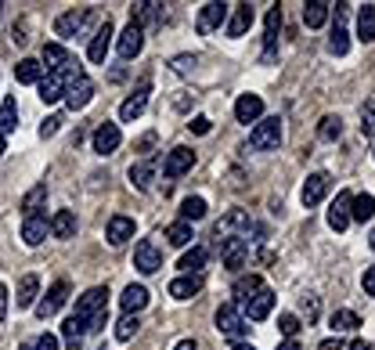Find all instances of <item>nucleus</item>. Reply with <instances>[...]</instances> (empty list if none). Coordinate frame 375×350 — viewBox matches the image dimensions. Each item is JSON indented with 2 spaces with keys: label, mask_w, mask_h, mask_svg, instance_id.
<instances>
[{
  "label": "nucleus",
  "mask_w": 375,
  "mask_h": 350,
  "mask_svg": "<svg viewBox=\"0 0 375 350\" xmlns=\"http://www.w3.org/2000/svg\"><path fill=\"white\" fill-rule=\"evenodd\" d=\"M228 22V4H216V0H209V4H202L199 18H195V29L206 37V33H216Z\"/></svg>",
  "instance_id": "1a4fd4ad"
},
{
  "label": "nucleus",
  "mask_w": 375,
  "mask_h": 350,
  "mask_svg": "<svg viewBox=\"0 0 375 350\" xmlns=\"http://www.w3.org/2000/svg\"><path fill=\"white\" fill-rule=\"evenodd\" d=\"M357 40H364V44L375 40V4H364L357 15Z\"/></svg>",
  "instance_id": "4c0bfd02"
},
{
  "label": "nucleus",
  "mask_w": 375,
  "mask_h": 350,
  "mask_svg": "<svg viewBox=\"0 0 375 350\" xmlns=\"http://www.w3.org/2000/svg\"><path fill=\"white\" fill-rule=\"evenodd\" d=\"M350 203H354V192H339L332 210H328V228L332 231H347L350 228Z\"/></svg>",
  "instance_id": "f3484780"
},
{
  "label": "nucleus",
  "mask_w": 375,
  "mask_h": 350,
  "mask_svg": "<svg viewBox=\"0 0 375 350\" xmlns=\"http://www.w3.org/2000/svg\"><path fill=\"white\" fill-rule=\"evenodd\" d=\"M231 350H257V346H253V343H235Z\"/></svg>",
  "instance_id": "680f3d73"
},
{
  "label": "nucleus",
  "mask_w": 375,
  "mask_h": 350,
  "mask_svg": "<svg viewBox=\"0 0 375 350\" xmlns=\"http://www.w3.org/2000/svg\"><path fill=\"white\" fill-rule=\"evenodd\" d=\"M0 15H4V4H0Z\"/></svg>",
  "instance_id": "338daca9"
},
{
  "label": "nucleus",
  "mask_w": 375,
  "mask_h": 350,
  "mask_svg": "<svg viewBox=\"0 0 375 350\" xmlns=\"http://www.w3.org/2000/svg\"><path fill=\"white\" fill-rule=\"evenodd\" d=\"M216 329L231 343H245V336H249V322L242 318V310L235 303H221V310H216Z\"/></svg>",
  "instance_id": "f257e3e1"
},
{
  "label": "nucleus",
  "mask_w": 375,
  "mask_h": 350,
  "mask_svg": "<svg viewBox=\"0 0 375 350\" xmlns=\"http://www.w3.org/2000/svg\"><path fill=\"white\" fill-rule=\"evenodd\" d=\"M44 199H47V184H37L33 192H29V195L22 199V213H25V217H33V213L40 210V203H44Z\"/></svg>",
  "instance_id": "c03bdc74"
},
{
  "label": "nucleus",
  "mask_w": 375,
  "mask_h": 350,
  "mask_svg": "<svg viewBox=\"0 0 375 350\" xmlns=\"http://www.w3.org/2000/svg\"><path fill=\"white\" fill-rule=\"evenodd\" d=\"M141 29L145 25H163L166 22V4H155V0H141V4H134V18Z\"/></svg>",
  "instance_id": "4be33fe9"
},
{
  "label": "nucleus",
  "mask_w": 375,
  "mask_h": 350,
  "mask_svg": "<svg viewBox=\"0 0 375 350\" xmlns=\"http://www.w3.org/2000/svg\"><path fill=\"white\" fill-rule=\"evenodd\" d=\"M40 66H44L47 73L66 69V66H69V51L61 47V44H44V51H40Z\"/></svg>",
  "instance_id": "a878e982"
},
{
  "label": "nucleus",
  "mask_w": 375,
  "mask_h": 350,
  "mask_svg": "<svg viewBox=\"0 0 375 350\" xmlns=\"http://www.w3.org/2000/svg\"><path fill=\"white\" fill-rule=\"evenodd\" d=\"M202 285H206L202 274H180V278L170 282V296H173V300H192V296L202 293Z\"/></svg>",
  "instance_id": "5701e85b"
},
{
  "label": "nucleus",
  "mask_w": 375,
  "mask_h": 350,
  "mask_svg": "<svg viewBox=\"0 0 375 350\" xmlns=\"http://www.w3.org/2000/svg\"><path fill=\"white\" fill-rule=\"evenodd\" d=\"M87 22H90V8H80V11H66V15H58V18H54V37L73 40V37H80L83 29H87Z\"/></svg>",
  "instance_id": "20e7f679"
},
{
  "label": "nucleus",
  "mask_w": 375,
  "mask_h": 350,
  "mask_svg": "<svg viewBox=\"0 0 375 350\" xmlns=\"http://www.w3.org/2000/svg\"><path fill=\"white\" fill-rule=\"evenodd\" d=\"M195 235H192V224H184V220H177V224H170L166 228V242L170 246H188Z\"/></svg>",
  "instance_id": "37998d69"
},
{
  "label": "nucleus",
  "mask_w": 375,
  "mask_h": 350,
  "mask_svg": "<svg viewBox=\"0 0 375 350\" xmlns=\"http://www.w3.org/2000/svg\"><path fill=\"white\" fill-rule=\"evenodd\" d=\"M328 188H332V177H328L325 170L310 174V177L303 181V188H300V203H303V206H318V203L328 195Z\"/></svg>",
  "instance_id": "39448f33"
},
{
  "label": "nucleus",
  "mask_w": 375,
  "mask_h": 350,
  "mask_svg": "<svg viewBox=\"0 0 375 350\" xmlns=\"http://www.w3.org/2000/svg\"><path fill=\"white\" fill-rule=\"evenodd\" d=\"M47 231H51V220L44 213H33V217L22 220V242L25 246H40L47 239Z\"/></svg>",
  "instance_id": "aec40b11"
},
{
  "label": "nucleus",
  "mask_w": 375,
  "mask_h": 350,
  "mask_svg": "<svg viewBox=\"0 0 375 350\" xmlns=\"http://www.w3.org/2000/svg\"><path fill=\"white\" fill-rule=\"evenodd\" d=\"M148 90H152V83H148V80H141V83H137V90H134L123 105H119V119H123V123H134V119L145 112V105H148Z\"/></svg>",
  "instance_id": "2eb2a0df"
},
{
  "label": "nucleus",
  "mask_w": 375,
  "mask_h": 350,
  "mask_svg": "<svg viewBox=\"0 0 375 350\" xmlns=\"http://www.w3.org/2000/svg\"><path fill=\"white\" fill-rule=\"evenodd\" d=\"M368 246H371V253H375V231H371V239H368Z\"/></svg>",
  "instance_id": "0e129e2a"
},
{
  "label": "nucleus",
  "mask_w": 375,
  "mask_h": 350,
  "mask_svg": "<svg viewBox=\"0 0 375 350\" xmlns=\"http://www.w3.org/2000/svg\"><path fill=\"white\" fill-rule=\"evenodd\" d=\"M260 289H264V278H260V274H242V278H235V289H231V293H235V307H242L249 296H257Z\"/></svg>",
  "instance_id": "bb28decb"
},
{
  "label": "nucleus",
  "mask_w": 375,
  "mask_h": 350,
  "mask_svg": "<svg viewBox=\"0 0 375 350\" xmlns=\"http://www.w3.org/2000/svg\"><path fill=\"white\" fill-rule=\"evenodd\" d=\"M18 126V102L15 98H4V105H0V134H11Z\"/></svg>",
  "instance_id": "ea45409f"
},
{
  "label": "nucleus",
  "mask_w": 375,
  "mask_h": 350,
  "mask_svg": "<svg viewBox=\"0 0 375 350\" xmlns=\"http://www.w3.org/2000/svg\"><path fill=\"white\" fill-rule=\"evenodd\" d=\"M119 141H123V134H119V123H102L98 131H94V152L98 155H112L116 148H119Z\"/></svg>",
  "instance_id": "a211bd4d"
},
{
  "label": "nucleus",
  "mask_w": 375,
  "mask_h": 350,
  "mask_svg": "<svg viewBox=\"0 0 375 350\" xmlns=\"http://www.w3.org/2000/svg\"><path fill=\"white\" fill-rule=\"evenodd\" d=\"M195 61H199L195 54H177V58L170 61V69H173V73H192V69H195Z\"/></svg>",
  "instance_id": "09e8293b"
},
{
  "label": "nucleus",
  "mask_w": 375,
  "mask_h": 350,
  "mask_svg": "<svg viewBox=\"0 0 375 350\" xmlns=\"http://www.w3.org/2000/svg\"><path fill=\"white\" fill-rule=\"evenodd\" d=\"M109 44H112V22L105 18V22L98 25V33L90 37V47H87V58L94 61V66H102V61H105V54H109Z\"/></svg>",
  "instance_id": "412c9836"
},
{
  "label": "nucleus",
  "mask_w": 375,
  "mask_h": 350,
  "mask_svg": "<svg viewBox=\"0 0 375 350\" xmlns=\"http://www.w3.org/2000/svg\"><path fill=\"white\" fill-rule=\"evenodd\" d=\"M137 329H141L137 314H123L119 322H116V339H119V343H130V339L137 336Z\"/></svg>",
  "instance_id": "79ce46f5"
},
{
  "label": "nucleus",
  "mask_w": 375,
  "mask_h": 350,
  "mask_svg": "<svg viewBox=\"0 0 375 350\" xmlns=\"http://www.w3.org/2000/svg\"><path fill=\"white\" fill-rule=\"evenodd\" d=\"M249 231H253V217H249L245 210H231L224 220H216V228H213L216 246L228 242V239H249Z\"/></svg>",
  "instance_id": "f03ea898"
},
{
  "label": "nucleus",
  "mask_w": 375,
  "mask_h": 350,
  "mask_svg": "<svg viewBox=\"0 0 375 350\" xmlns=\"http://www.w3.org/2000/svg\"><path fill=\"white\" fill-rule=\"evenodd\" d=\"M221 257L228 271H242L249 264V239H228L221 242Z\"/></svg>",
  "instance_id": "9d476101"
},
{
  "label": "nucleus",
  "mask_w": 375,
  "mask_h": 350,
  "mask_svg": "<svg viewBox=\"0 0 375 350\" xmlns=\"http://www.w3.org/2000/svg\"><path fill=\"white\" fill-rule=\"evenodd\" d=\"M375 217V195H354L350 203V220H357V224H368V220Z\"/></svg>",
  "instance_id": "c9c22d12"
},
{
  "label": "nucleus",
  "mask_w": 375,
  "mask_h": 350,
  "mask_svg": "<svg viewBox=\"0 0 375 350\" xmlns=\"http://www.w3.org/2000/svg\"><path fill=\"white\" fill-rule=\"evenodd\" d=\"M58 126H61V116H47V119L40 123V138H44V141L54 138V134H58Z\"/></svg>",
  "instance_id": "8fccbe9b"
},
{
  "label": "nucleus",
  "mask_w": 375,
  "mask_h": 350,
  "mask_svg": "<svg viewBox=\"0 0 375 350\" xmlns=\"http://www.w3.org/2000/svg\"><path fill=\"white\" fill-rule=\"evenodd\" d=\"M361 134L364 138H375V102H364L361 105Z\"/></svg>",
  "instance_id": "de8ad7c7"
},
{
  "label": "nucleus",
  "mask_w": 375,
  "mask_h": 350,
  "mask_svg": "<svg viewBox=\"0 0 375 350\" xmlns=\"http://www.w3.org/2000/svg\"><path fill=\"white\" fill-rule=\"evenodd\" d=\"M202 217H206V199H202V195H188V199L180 203V220H184V224L202 220Z\"/></svg>",
  "instance_id": "58836bf2"
},
{
  "label": "nucleus",
  "mask_w": 375,
  "mask_h": 350,
  "mask_svg": "<svg viewBox=\"0 0 375 350\" xmlns=\"http://www.w3.org/2000/svg\"><path fill=\"white\" fill-rule=\"evenodd\" d=\"M37 296H40V278L37 274H25L22 282H18V310H25V307H37Z\"/></svg>",
  "instance_id": "7c9ffc66"
},
{
  "label": "nucleus",
  "mask_w": 375,
  "mask_h": 350,
  "mask_svg": "<svg viewBox=\"0 0 375 350\" xmlns=\"http://www.w3.org/2000/svg\"><path fill=\"white\" fill-rule=\"evenodd\" d=\"M109 307V289H105V285H94V289H87L80 300H76V318H83V322H87V318H94V314H98V310H105Z\"/></svg>",
  "instance_id": "0eeeda50"
},
{
  "label": "nucleus",
  "mask_w": 375,
  "mask_h": 350,
  "mask_svg": "<svg viewBox=\"0 0 375 350\" xmlns=\"http://www.w3.org/2000/svg\"><path fill=\"white\" fill-rule=\"evenodd\" d=\"M318 134H321V141H339V134H343V119H339V116H325L321 126H318Z\"/></svg>",
  "instance_id": "a18cd8bd"
},
{
  "label": "nucleus",
  "mask_w": 375,
  "mask_h": 350,
  "mask_svg": "<svg viewBox=\"0 0 375 350\" xmlns=\"http://www.w3.org/2000/svg\"><path fill=\"white\" fill-rule=\"evenodd\" d=\"M66 300H69V282H54L47 289V296L37 303V314L40 318H54L61 307H66Z\"/></svg>",
  "instance_id": "4468645a"
},
{
  "label": "nucleus",
  "mask_w": 375,
  "mask_h": 350,
  "mask_svg": "<svg viewBox=\"0 0 375 350\" xmlns=\"http://www.w3.org/2000/svg\"><path fill=\"white\" fill-rule=\"evenodd\" d=\"M260 116H264V98L260 94H242V98L235 102V119L238 123H260Z\"/></svg>",
  "instance_id": "6ab92c4d"
},
{
  "label": "nucleus",
  "mask_w": 375,
  "mask_h": 350,
  "mask_svg": "<svg viewBox=\"0 0 375 350\" xmlns=\"http://www.w3.org/2000/svg\"><path fill=\"white\" fill-rule=\"evenodd\" d=\"M347 350H371V343H368V339H354Z\"/></svg>",
  "instance_id": "bf43d9fd"
},
{
  "label": "nucleus",
  "mask_w": 375,
  "mask_h": 350,
  "mask_svg": "<svg viewBox=\"0 0 375 350\" xmlns=\"http://www.w3.org/2000/svg\"><path fill=\"white\" fill-rule=\"evenodd\" d=\"M328 22V4L325 0H310V4L303 8V25L307 29H321Z\"/></svg>",
  "instance_id": "e433bc0d"
},
{
  "label": "nucleus",
  "mask_w": 375,
  "mask_h": 350,
  "mask_svg": "<svg viewBox=\"0 0 375 350\" xmlns=\"http://www.w3.org/2000/svg\"><path fill=\"white\" fill-rule=\"evenodd\" d=\"M51 235L54 239H73L76 235V213L73 210H58L51 217Z\"/></svg>",
  "instance_id": "c756f323"
},
{
  "label": "nucleus",
  "mask_w": 375,
  "mask_h": 350,
  "mask_svg": "<svg viewBox=\"0 0 375 350\" xmlns=\"http://www.w3.org/2000/svg\"><path fill=\"white\" fill-rule=\"evenodd\" d=\"M318 350H343V339L336 336V339H325V343H318Z\"/></svg>",
  "instance_id": "4d7b16f0"
},
{
  "label": "nucleus",
  "mask_w": 375,
  "mask_h": 350,
  "mask_svg": "<svg viewBox=\"0 0 375 350\" xmlns=\"http://www.w3.org/2000/svg\"><path fill=\"white\" fill-rule=\"evenodd\" d=\"M148 289L145 285H127V289H123V296H119V303H123V310L127 314H137V310H145L148 307Z\"/></svg>",
  "instance_id": "cd10ccee"
},
{
  "label": "nucleus",
  "mask_w": 375,
  "mask_h": 350,
  "mask_svg": "<svg viewBox=\"0 0 375 350\" xmlns=\"http://www.w3.org/2000/svg\"><path fill=\"white\" fill-rule=\"evenodd\" d=\"M105 239H109V246H127L134 239V220L130 217H112L109 228H105Z\"/></svg>",
  "instance_id": "b1692460"
},
{
  "label": "nucleus",
  "mask_w": 375,
  "mask_h": 350,
  "mask_svg": "<svg viewBox=\"0 0 375 350\" xmlns=\"http://www.w3.org/2000/svg\"><path fill=\"white\" fill-rule=\"evenodd\" d=\"M328 329L336 332V336H343V332H357L361 329V318L354 314V310H332V318H328Z\"/></svg>",
  "instance_id": "c85d7f7f"
},
{
  "label": "nucleus",
  "mask_w": 375,
  "mask_h": 350,
  "mask_svg": "<svg viewBox=\"0 0 375 350\" xmlns=\"http://www.w3.org/2000/svg\"><path fill=\"white\" fill-rule=\"evenodd\" d=\"M134 267H137L141 274H155V271L163 267V257H159V249H155V246H152L148 239L134 246Z\"/></svg>",
  "instance_id": "dca6fc26"
},
{
  "label": "nucleus",
  "mask_w": 375,
  "mask_h": 350,
  "mask_svg": "<svg viewBox=\"0 0 375 350\" xmlns=\"http://www.w3.org/2000/svg\"><path fill=\"white\" fill-rule=\"evenodd\" d=\"M188 126H192V131H195V134H209V131H213V123H209L206 116H195V119H192V123H188Z\"/></svg>",
  "instance_id": "864d4df0"
},
{
  "label": "nucleus",
  "mask_w": 375,
  "mask_h": 350,
  "mask_svg": "<svg viewBox=\"0 0 375 350\" xmlns=\"http://www.w3.org/2000/svg\"><path fill=\"white\" fill-rule=\"evenodd\" d=\"M15 80L18 83H40L44 80V66L37 58H22L18 66H15Z\"/></svg>",
  "instance_id": "f704fd0d"
},
{
  "label": "nucleus",
  "mask_w": 375,
  "mask_h": 350,
  "mask_svg": "<svg viewBox=\"0 0 375 350\" xmlns=\"http://www.w3.org/2000/svg\"><path fill=\"white\" fill-rule=\"evenodd\" d=\"M303 314H307V322H314V318H318V296H307L303 300Z\"/></svg>",
  "instance_id": "5fc2aeb1"
},
{
  "label": "nucleus",
  "mask_w": 375,
  "mask_h": 350,
  "mask_svg": "<svg viewBox=\"0 0 375 350\" xmlns=\"http://www.w3.org/2000/svg\"><path fill=\"white\" fill-rule=\"evenodd\" d=\"M238 310H242V318H245V322H264V318L274 310V293H271L267 285H264V289H260L257 296H249V300H245Z\"/></svg>",
  "instance_id": "423d86ee"
},
{
  "label": "nucleus",
  "mask_w": 375,
  "mask_h": 350,
  "mask_svg": "<svg viewBox=\"0 0 375 350\" xmlns=\"http://www.w3.org/2000/svg\"><path fill=\"white\" fill-rule=\"evenodd\" d=\"M206 257H209V253H206L202 246H192V249H188L184 257L177 260V267H180L184 274H202V267H206Z\"/></svg>",
  "instance_id": "2f4dec72"
},
{
  "label": "nucleus",
  "mask_w": 375,
  "mask_h": 350,
  "mask_svg": "<svg viewBox=\"0 0 375 350\" xmlns=\"http://www.w3.org/2000/svg\"><path fill=\"white\" fill-rule=\"evenodd\" d=\"M61 336H66L69 350H80V343H83V336H87V322H83V318H76V314H69L66 325H61Z\"/></svg>",
  "instance_id": "473e14b6"
},
{
  "label": "nucleus",
  "mask_w": 375,
  "mask_h": 350,
  "mask_svg": "<svg viewBox=\"0 0 375 350\" xmlns=\"http://www.w3.org/2000/svg\"><path fill=\"white\" fill-rule=\"evenodd\" d=\"M61 102H66L73 112L87 109V105L94 102V80H90V76H80L76 83H69V90H66V98H61Z\"/></svg>",
  "instance_id": "ddd939ff"
},
{
  "label": "nucleus",
  "mask_w": 375,
  "mask_h": 350,
  "mask_svg": "<svg viewBox=\"0 0 375 350\" xmlns=\"http://www.w3.org/2000/svg\"><path fill=\"white\" fill-rule=\"evenodd\" d=\"M278 350H300V343L296 339H285V343H278Z\"/></svg>",
  "instance_id": "052dcab7"
},
{
  "label": "nucleus",
  "mask_w": 375,
  "mask_h": 350,
  "mask_svg": "<svg viewBox=\"0 0 375 350\" xmlns=\"http://www.w3.org/2000/svg\"><path fill=\"white\" fill-rule=\"evenodd\" d=\"M18 350H33V346H29V343H22V346H18Z\"/></svg>",
  "instance_id": "69168bd1"
},
{
  "label": "nucleus",
  "mask_w": 375,
  "mask_h": 350,
  "mask_svg": "<svg viewBox=\"0 0 375 350\" xmlns=\"http://www.w3.org/2000/svg\"><path fill=\"white\" fill-rule=\"evenodd\" d=\"M361 285H364V293H368V296H375V264H371V267H364Z\"/></svg>",
  "instance_id": "603ef678"
},
{
  "label": "nucleus",
  "mask_w": 375,
  "mask_h": 350,
  "mask_svg": "<svg viewBox=\"0 0 375 350\" xmlns=\"http://www.w3.org/2000/svg\"><path fill=\"white\" fill-rule=\"evenodd\" d=\"M8 303H11V296H8V285H0V322L8 318Z\"/></svg>",
  "instance_id": "6e6d98bb"
},
{
  "label": "nucleus",
  "mask_w": 375,
  "mask_h": 350,
  "mask_svg": "<svg viewBox=\"0 0 375 350\" xmlns=\"http://www.w3.org/2000/svg\"><path fill=\"white\" fill-rule=\"evenodd\" d=\"M328 51L336 54V58H343L350 51V33H347V25L343 22H336V29H332V37H328Z\"/></svg>",
  "instance_id": "a19ab883"
},
{
  "label": "nucleus",
  "mask_w": 375,
  "mask_h": 350,
  "mask_svg": "<svg viewBox=\"0 0 375 350\" xmlns=\"http://www.w3.org/2000/svg\"><path fill=\"white\" fill-rule=\"evenodd\" d=\"M253 4H235V15H231V22H228V37L231 40H238V37H245L249 33V25H253Z\"/></svg>",
  "instance_id": "393cba45"
},
{
  "label": "nucleus",
  "mask_w": 375,
  "mask_h": 350,
  "mask_svg": "<svg viewBox=\"0 0 375 350\" xmlns=\"http://www.w3.org/2000/svg\"><path fill=\"white\" fill-rule=\"evenodd\" d=\"M278 29H281V8L274 4L267 11V22H264V54H260L264 66H271L274 54H278Z\"/></svg>",
  "instance_id": "6e6552de"
},
{
  "label": "nucleus",
  "mask_w": 375,
  "mask_h": 350,
  "mask_svg": "<svg viewBox=\"0 0 375 350\" xmlns=\"http://www.w3.org/2000/svg\"><path fill=\"white\" fill-rule=\"evenodd\" d=\"M127 177H130V184L137 188V192H148L152 181H155V163H148V159H145V163H134Z\"/></svg>",
  "instance_id": "72a5a7b5"
},
{
  "label": "nucleus",
  "mask_w": 375,
  "mask_h": 350,
  "mask_svg": "<svg viewBox=\"0 0 375 350\" xmlns=\"http://www.w3.org/2000/svg\"><path fill=\"white\" fill-rule=\"evenodd\" d=\"M4 152H8V138H4V134H0V155H4Z\"/></svg>",
  "instance_id": "e2e57ef3"
},
{
  "label": "nucleus",
  "mask_w": 375,
  "mask_h": 350,
  "mask_svg": "<svg viewBox=\"0 0 375 350\" xmlns=\"http://www.w3.org/2000/svg\"><path fill=\"white\" fill-rule=\"evenodd\" d=\"M119 58L123 61H130V58H137L141 54V47H145V29L137 25V22H130L127 29H123V33H119Z\"/></svg>",
  "instance_id": "9b49d317"
},
{
  "label": "nucleus",
  "mask_w": 375,
  "mask_h": 350,
  "mask_svg": "<svg viewBox=\"0 0 375 350\" xmlns=\"http://www.w3.org/2000/svg\"><path fill=\"white\" fill-rule=\"evenodd\" d=\"M281 145V119L271 116V119H260L253 126V134H249V148L253 152H271Z\"/></svg>",
  "instance_id": "7ed1b4c3"
},
{
  "label": "nucleus",
  "mask_w": 375,
  "mask_h": 350,
  "mask_svg": "<svg viewBox=\"0 0 375 350\" xmlns=\"http://www.w3.org/2000/svg\"><path fill=\"white\" fill-rule=\"evenodd\" d=\"M192 167H195V152L184 148V145H177V148H170V155H166L163 174H166V177H184Z\"/></svg>",
  "instance_id": "f8f14e48"
},
{
  "label": "nucleus",
  "mask_w": 375,
  "mask_h": 350,
  "mask_svg": "<svg viewBox=\"0 0 375 350\" xmlns=\"http://www.w3.org/2000/svg\"><path fill=\"white\" fill-rule=\"evenodd\" d=\"M33 350H61V343H58V336H51V332H44L40 339H37V346Z\"/></svg>",
  "instance_id": "3c124183"
},
{
  "label": "nucleus",
  "mask_w": 375,
  "mask_h": 350,
  "mask_svg": "<svg viewBox=\"0 0 375 350\" xmlns=\"http://www.w3.org/2000/svg\"><path fill=\"white\" fill-rule=\"evenodd\" d=\"M173 350H199V343H195V339H180Z\"/></svg>",
  "instance_id": "13d9d810"
},
{
  "label": "nucleus",
  "mask_w": 375,
  "mask_h": 350,
  "mask_svg": "<svg viewBox=\"0 0 375 350\" xmlns=\"http://www.w3.org/2000/svg\"><path fill=\"white\" fill-rule=\"evenodd\" d=\"M300 329H303V325H300V318H296V314H278V332L285 336V339H296Z\"/></svg>",
  "instance_id": "49530a36"
}]
</instances>
